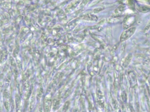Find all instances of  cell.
<instances>
[{"label":"cell","instance_id":"cell-14","mask_svg":"<svg viewBox=\"0 0 150 112\" xmlns=\"http://www.w3.org/2000/svg\"><path fill=\"white\" fill-rule=\"evenodd\" d=\"M79 21V20H78V19H76V20H74L70 22L67 26V29L71 30L73 29L78 24Z\"/></svg>","mask_w":150,"mask_h":112},{"label":"cell","instance_id":"cell-2","mask_svg":"<svg viewBox=\"0 0 150 112\" xmlns=\"http://www.w3.org/2000/svg\"><path fill=\"white\" fill-rule=\"evenodd\" d=\"M52 105V99L50 94L45 96L44 101L43 108L45 112H50Z\"/></svg>","mask_w":150,"mask_h":112},{"label":"cell","instance_id":"cell-1","mask_svg":"<svg viewBox=\"0 0 150 112\" xmlns=\"http://www.w3.org/2000/svg\"><path fill=\"white\" fill-rule=\"evenodd\" d=\"M136 30V27H132L131 28L127 29L125 31L123 32L120 37V41L121 42H123L129 39L131 37Z\"/></svg>","mask_w":150,"mask_h":112},{"label":"cell","instance_id":"cell-6","mask_svg":"<svg viewBox=\"0 0 150 112\" xmlns=\"http://www.w3.org/2000/svg\"><path fill=\"white\" fill-rule=\"evenodd\" d=\"M24 96L26 99L29 97L30 94V84L29 82H26L24 85Z\"/></svg>","mask_w":150,"mask_h":112},{"label":"cell","instance_id":"cell-21","mask_svg":"<svg viewBox=\"0 0 150 112\" xmlns=\"http://www.w3.org/2000/svg\"><path fill=\"white\" fill-rule=\"evenodd\" d=\"M98 112H102V111H101L100 110H98Z\"/></svg>","mask_w":150,"mask_h":112},{"label":"cell","instance_id":"cell-3","mask_svg":"<svg viewBox=\"0 0 150 112\" xmlns=\"http://www.w3.org/2000/svg\"><path fill=\"white\" fill-rule=\"evenodd\" d=\"M80 3V0H74L73 1L70 3L66 9L67 13H70L72 12L76 7L79 5Z\"/></svg>","mask_w":150,"mask_h":112},{"label":"cell","instance_id":"cell-13","mask_svg":"<svg viewBox=\"0 0 150 112\" xmlns=\"http://www.w3.org/2000/svg\"><path fill=\"white\" fill-rule=\"evenodd\" d=\"M112 105H113V107H114V109H115L116 112H122L121 108H120V106H119V105L117 101L113 100V101H112Z\"/></svg>","mask_w":150,"mask_h":112},{"label":"cell","instance_id":"cell-16","mask_svg":"<svg viewBox=\"0 0 150 112\" xmlns=\"http://www.w3.org/2000/svg\"><path fill=\"white\" fill-rule=\"evenodd\" d=\"M69 106H70V101H67L65 103L64 105L63 106V111L64 112H66L69 108Z\"/></svg>","mask_w":150,"mask_h":112},{"label":"cell","instance_id":"cell-10","mask_svg":"<svg viewBox=\"0 0 150 112\" xmlns=\"http://www.w3.org/2000/svg\"><path fill=\"white\" fill-rule=\"evenodd\" d=\"M15 101L16 106V108L21 107V97L19 96V94H16L15 97Z\"/></svg>","mask_w":150,"mask_h":112},{"label":"cell","instance_id":"cell-8","mask_svg":"<svg viewBox=\"0 0 150 112\" xmlns=\"http://www.w3.org/2000/svg\"><path fill=\"white\" fill-rule=\"evenodd\" d=\"M43 94V89L42 87H39L38 88L37 91L36 99L38 101L41 99V98Z\"/></svg>","mask_w":150,"mask_h":112},{"label":"cell","instance_id":"cell-17","mask_svg":"<svg viewBox=\"0 0 150 112\" xmlns=\"http://www.w3.org/2000/svg\"><path fill=\"white\" fill-rule=\"evenodd\" d=\"M91 1V0H83L81 4L80 5V7L83 8V7L85 6L86 5L88 1Z\"/></svg>","mask_w":150,"mask_h":112},{"label":"cell","instance_id":"cell-15","mask_svg":"<svg viewBox=\"0 0 150 112\" xmlns=\"http://www.w3.org/2000/svg\"><path fill=\"white\" fill-rule=\"evenodd\" d=\"M4 99V106L6 109L9 111L10 108V98H3Z\"/></svg>","mask_w":150,"mask_h":112},{"label":"cell","instance_id":"cell-12","mask_svg":"<svg viewBox=\"0 0 150 112\" xmlns=\"http://www.w3.org/2000/svg\"><path fill=\"white\" fill-rule=\"evenodd\" d=\"M59 19L62 22H65L67 20L66 15L62 10H60L58 14Z\"/></svg>","mask_w":150,"mask_h":112},{"label":"cell","instance_id":"cell-11","mask_svg":"<svg viewBox=\"0 0 150 112\" xmlns=\"http://www.w3.org/2000/svg\"><path fill=\"white\" fill-rule=\"evenodd\" d=\"M133 18L132 17H130V18H129L128 19H125V20L124 21V29H128L129 28V25L131 24V23L133 22Z\"/></svg>","mask_w":150,"mask_h":112},{"label":"cell","instance_id":"cell-7","mask_svg":"<svg viewBox=\"0 0 150 112\" xmlns=\"http://www.w3.org/2000/svg\"><path fill=\"white\" fill-rule=\"evenodd\" d=\"M60 103H61V99L59 97H57L55 98L53 100V108L54 110H57L60 106Z\"/></svg>","mask_w":150,"mask_h":112},{"label":"cell","instance_id":"cell-5","mask_svg":"<svg viewBox=\"0 0 150 112\" xmlns=\"http://www.w3.org/2000/svg\"><path fill=\"white\" fill-rule=\"evenodd\" d=\"M83 20H86L91 21H96L98 20V18L96 15H95L87 14L86 15H84L82 17Z\"/></svg>","mask_w":150,"mask_h":112},{"label":"cell","instance_id":"cell-19","mask_svg":"<svg viewBox=\"0 0 150 112\" xmlns=\"http://www.w3.org/2000/svg\"><path fill=\"white\" fill-rule=\"evenodd\" d=\"M16 112H22L21 107L19 108H16Z\"/></svg>","mask_w":150,"mask_h":112},{"label":"cell","instance_id":"cell-9","mask_svg":"<svg viewBox=\"0 0 150 112\" xmlns=\"http://www.w3.org/2000/svg\"><path fill=\"white\" fill-rule=\"evenodd\" d=\"M36 99V97L34 94H33L30 97V110L33 109L34 107H35V104Z\"/></svg>","mask_w":150,"mask_h":112},{"label":"cell","instance_id":"cell-4","mask_svg":"<svg viewBox=\"0 0 150 112\" xmlns=\"http://www.w3.org/2000/svg\"><path fill=\"white\" fill-rule=\"evenodd\" d=\"M97 97L98 100V102L101 106L104 107V98H103V94L102 92L99 89L97 91Z\"/></svg>","mask_w":150,"mask_h":112},{"label":"cell","instance_id":"cell-20","mask_svg":"<svg viewBox=\"0 0 150 112\" xmlns=\"http://www.w3.org/2000/svg\"><path fill=\"white\" fill-rule=\"evenodd\" d=\"M81 112H86V110H85V109H84V108H83V109H81Z\"/></svg>","mask_w":150,"mask_h":112},{"label":"cell","instance_id":"cell-18","mask_svg":"<svg viewBox=\"0 0 150 112\" xmlns=\"http://www.w3.org/2000/svg\"><path fill=\"white\" fill-rule=\"evenodd\" d=\"M104 9V8L102 7H99L97 8H95L94 9L93 12L94 13H99V12H101Z\"/></svg>","mask_w":150,"mask_h":112}]
</instances>
